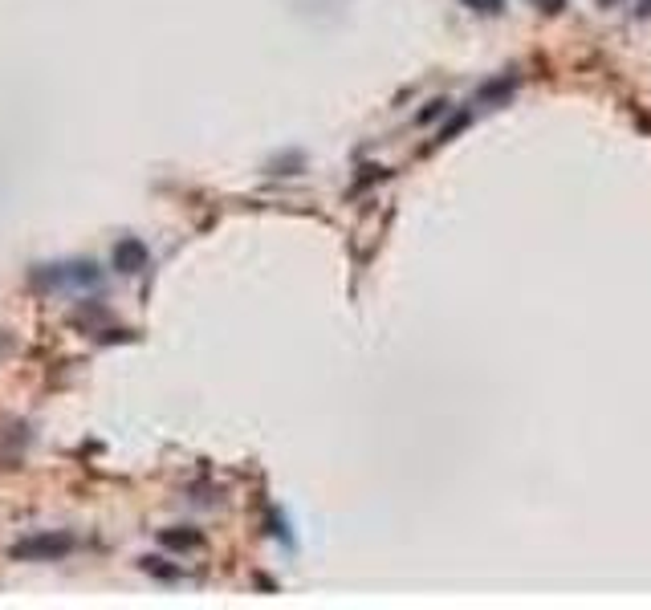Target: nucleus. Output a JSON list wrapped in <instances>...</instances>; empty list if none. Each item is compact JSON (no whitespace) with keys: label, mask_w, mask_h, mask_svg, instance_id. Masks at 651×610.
Returning a JSON list of instances; mask_svg holds the SVG:
<instances>
[{"label":"nucleus","mask_w":651,"mask_h":610,"mask_svg":"<svg viewBox=\"0 0 651 610\" xmlns=\"http://www.w3.org/2000/svg\"><path fill=\"white\" fill-rule=\"evenodd\" d=\"M468 5H476L481 13H501V0H468Z\"/></svg>","instance_id":"nucleus-1"},{"label":"nucleus","mask_w":651,"mask_h":610,"mask_svg":"<svg viewBox=\"0 0 651 610\" xmlns=\"http://www.w3.org/2000/svg\"><path fill=\"white\" fill-rule=\"evenodd\" d=\"M603 5H615V0H603Z\"/></svg>","instance_id":"nucleus-2"}]
</instances>
